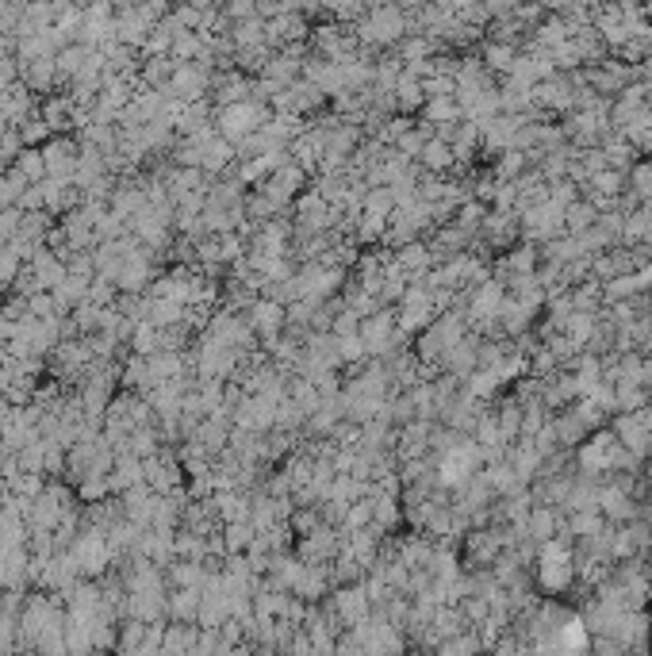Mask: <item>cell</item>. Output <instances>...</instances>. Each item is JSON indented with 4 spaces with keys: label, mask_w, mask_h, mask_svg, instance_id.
Returning <instances> with one entry per match:
<instances>
[{
    "label": "cell",
    "mask_w": 652,
    "mask_h": 656,
    "mask_svg": "<svg viewBox=\"0 0 652 656\" xmlns=\"http://www.w3.org/2000/svg\"><path fill=\"white\" fill-rule=\"evenodd\" d=\"M338 610H342V618L349 625H357V618L364 614V595L361 591H342L338 595Z\"/></svg>",
    "instance_id": "obj_1"
},
{
    "label": "cell",
    "mask_w": 652,
    "mask_h": 656,
    "mask_svg": "<svg viewBox=\"0 0 652 656\" xmlns=\"http://www.w3.org/2000/svg\"><path fill=\"white\" fill-rule=\"evenodd\" d=\"M253 315H258V326H261V330H276V323H280V307H276V303H261Z\"/></svg>",
    "instance_id": "obj_2"
}]
</instances>
